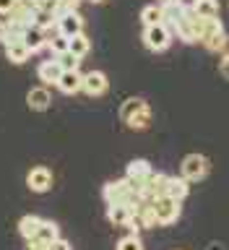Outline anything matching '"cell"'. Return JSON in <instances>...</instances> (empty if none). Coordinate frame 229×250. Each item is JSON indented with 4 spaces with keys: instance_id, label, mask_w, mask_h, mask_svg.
<instances>
[{
    "instance_id": "e575fe53",
    "label": "cell",
    "mask_w": 229,
    "mask_h": 250,
    "mask_svg": "<svg viewBox=\"0 0 229 250\" xmlns=\"http://www.w3.org/2000/svg\"><path fill=\"white\" fill-rule=\"evenodd\" d=\"M29 245H26V250H47L44 245H39V242H34V240H26Z\"/></svg>"
},
{
    "instance_id": "4fadbf2b",
    "label": "cell",
    "mask_w": 229,
    "mask_h": 250,
    "mask_svg": "<svg viewBox=\"0 0 229 250\" xmlns=\"http://www.w3.org/2000/svg\"><path fill=\"white\" fill-rule=\"evenodd\" d=\"M81 83H83V73L76 68V70H62V76L58 78V83H55V86H58L60 94H68V97H70V94L81 91Z\"/></svg>"
},
{
    "instance_id": "d6a6232c",
    "label": "cell",
    "mask_w": 229,
    "mask_h": 250,
    "mask_svg": "<svg viewBox=\"0 0 229 250\" xmlns=\"http://www.w3.org/2000/svg\"><path fill=\"white\" fill-rule=\"evenodd\" d=\"M219 70H222V76L229 81V50L222 55V62H219Z\"/></svg>"
},
{
    "instance_id": "44dd1931",
    "label": "cell",
    "mask_w": 229,
    "mask_h": 250,
    "mask_svg": "<svg viewBox=\"0 0 229 250\" xmlns=\"http://www.w3.org/2000/svg\"><path fill=\"white\" fill-rule=\"evenodd\" d=\"M31 52L29 47H26V42H16V44H5V58L13 62V65H21V62H26L29 58H31Z\"/></svg>"
},
{
    "instance_id": "4dcf8cb0",
    "label": "cell",
    "mask_w": 229,
    "mask_h": 250,
    "mask_svg": "<svg viewBox=\"0 0 229 250\" xmlns=\"http://www.w3.org/2000/svg\"><path fill=\"white\" fill-rule=\"evenodd\" d=\"M47 250H73V248H70V242H68V240L58 237L55 242H50V245H47Z\"/></svg>"
},
{
    "instance_id": "836d02e7",
    "label": "cell",
    "mask_w": 229,
    "mask_h": 250,
    "mask_svg": "<svg viewBox=\"0 0 229 250\" xmlns=\"http://www.w3.org/2000/svg\"><path fill=\"white\" fill-rule=\"evenodd\" d=\"M13 5H16V0H0V16H8L13 11Z\"/></svg>"
},
{
    "instance_id": "5bb4252c",
    "label": "cell",
    "mask_w": 229,
    "mask_h": 250,
    "mask_svg": "<svg viewBox=\"0 0 229 250\" xmlns=\"http://www.w3.org/2000/svg\"><path fill=\"white\" fill-rule=\"evenodd\" d=\"M190 11V5L183 3V0H162V13H164V23L172 29L175 23L183 19V16Z\"/></svg>"
},
{
    "instance_id": "1f68e13d",
    "label": "cell",
    "mask_w": 229,
    "mask_h": 250,
    "mask_svg": "<svg viewBox=\"0 0 229 250\" xmlns=\"http://www.w3.org/2000/svg\"><path fill=\"white\" fill-rule=\"evenodd\" d=\"M78 5H81V0H60V13L62 11H78Z\"/></svg>"
},
{
    "instance_id": "ac0fdd59",
    "label": "cell",
    "mask_w": 229,
    "mask_h": 250,
    "mask_svg": "<svg viewBox=\"0 0 229 250\" xmlns=\"http://www.w3.org/2000/svg\"><path fill=\"white\" fill-rule=\"evenodd\" d=\"M58 237H60V229H58V224H55V222H50V219H42V224H39V229H37V234H34L31 240L47 248L50 242H55Z\"/></svg>"
},
{
    "instance_id": "30bf717a",
    "label": "cell",
    "mask_w": 229,
    "mask_h": 250,
    "mask_svg": "<svg viewBox=\"0 0 229 250\" xmlns=\"http://www.w3.org/2000/svg\"><path fill=\"white\" fill-rule=\"evenodd\" d=\"M141 198L144 201H156L159 195L167 193V175H159V172H151L146 177V183L141 185Z\"/></svg>"
},
{
    "instance_id": "f1b7e54d",
    "label": "cell",
    "mask_w": 229,
    "mask_h": 250,
    "mask_svg": "<svg viewBox=\"0 0 229 250\" xmlns=\"http://www.w3.org/2000/svg\"><path fill=\"white\" fill-rule=\"evenodd\" d=\"M62 65V70H76L78 68V62H81V58H78V55H73V52H62V55H58V58H55Z\"/></svg>"
},
{
    "instance_id": "d4e9b609",
    "label": "cell",
    "mask_w": 229,
    "mask_h": 250,
    "mask_svg": "<svg viewBox=\"0 0 229 250\" xmlns=\"http://www.w3.org/2000/svg\"><path fill=\"white\" fill-rule=\"evenodd\" d=\"M141 23H144V26H154V23H164L162 3H159V5H156V3L146 5L144 11H141Z\"/></svg>"
},
{
    "instance_id": "484cf974",
    "label": "cell",
    "mask_w": 229,
    "mask_h": 250,
    "mask_svg": "<svg viewBox=\"0 0 229 250\" xmlns=\"http://www.w3.org/2000/svg\"><path fill=\"white\" fill-rule=\"evenodd\" d=\"M68 50L73 52V55H78V58H86L89 55V50H91V42H89V37L83 34H76V37H70L68 39Z\"/></svg>"
},
{
    "instance_id": "3957f363",
    "label": "cell",
    "mask_w": 229,
    "mask_h": 250,
    "mask_svg": "<svg viewBox=\"0 0 229 250\" xmlns=\"http://www.w3.org/2000/svg\"><path fill=\"white\" fill-rule=\"evenodd\" d=\"M172 34H177L183 42L187 44H195V42H201V37H203V19H198L193 11H187L183 19H180L175 26H172Z\"/></svg>"
},
{
    "instance_id": "d6986e66",
    "label": "cell",
    "mask_w": 229,
    "mask_h": 250,
    "mask_svg": "<svg viewBox=\"0 0 229 250\" xmlns=\"http://www.w3.org/2000/svg\"><path fill=\"white\" fill-rule=\"evenodd\" d=\"M187 193H190V183L180 175V177H167V193L164 195H169V198H175L183 203L187 198Z\"/></svg>"
},
{
    "instance_id": "8fae6325",
    "label": "cell",
    "mask_w": 229,
    "mask_h": 250,
    "mask_svg": "<svg viewBox=\"0 0 229 250\" xmlns=\"http://www.w3.org/2000/svg\"><path fill=\"white\" fill-rule=\"evenodd\" d=\"M58 31H60V34H65L68 39L76 37V34H81V31H83V16L78 11H62V13H58Z\"/></svg>"
},
{
    "instance_id": "7402d4cb",
    "label": "cell",
    "mask_w": 229,
    "mask_h": 250,
    "mask_svg": "<svg viewBox=\"0 0 229 250\" xmlns=\"http://www.w3.org/2000/svg\"><path fill=\"white\" fill-rule=\"evenodd\" d=\"M201 44L206 47L208 52H227V44H229L227 29H222V31H216V34H208V37L203 39Z\"/></svg>"
},
{
    "instance_id": "9a60e30c",
    "label": "cell",
    "mask_w": 229,
    "mask_h": 250,
    "mask_svg": "<svg viewBox=\"0 0 229 250\" xmlns=\"http://www.w3.org/2000/svg\"><path fill=\"white\" fill-rule=\"evenodd\" d=\"M26 104L29 109H34V112H44V109H50L52 104V94L47 86H34L29 94H26Z\"/></svg>"
},
{
    "instance_id": "52a82bcc",
    "label": "cell",
    "mask_w": 229,
    "mask_h": 250,
    "mask_svg": "<svg viewBox=\"0 0 229 250\" xmlns=\"http://www.w3.org/2000/svg\"><path fill=\"white\" fill-rule=\"evenodd\" d=\"M154 203V208H156V222L159 224H175L177 219H180V201L175 198H169V195H159Z\"/></svg>"
},
{
    "instance_id": "5b68a950",
    "label": "cell",
    "mask_w": 229,
    "mask_h": 250,
    "mask_svg": "<svg viewBox=\"0 0 229 250\" xmlns=\"http://www.w3.org/2000/svg\"><path fill=\"white\" fill-rule=\"evenodd\" d=\"M180 175H183L187 183H198L208 175V159L203 154H187L183 164H180Z\"/></svg>"
},
{
    "instance_id": "83f0119b",
    "label": "cell",
    "mask_w": 229,
    "mask_h": 250,
    "mask_svg": "<svg viewBox=\"0 0 229 250\" xmlns=\"http://www.w3.org/2000/svg\"><path fill=\"white\" fill-rule=\"evenodd\" d=\"M47 50L52 52V58H58V55L68 52V37H65V34H55L50 42H47Z\"/></svg>"
},
{
    "instance_id": "ffe728a7",
    "label": "cell",
    "mask_w": 229,
    "mask_h": 250,
    "mask_svg": "<svg viewBox=\"0 0 229 250\" xmlns=\"http://www.w3.org/2000/svg\"><path fill=\"white\" fill-rule=\"evenodd\" d=\"M190 11L198 16V19H216L219 11H222V3H219V0H193Z\"/></svg>"
},
{
    "instance_id": "ba28073f",
    "label": "cell",
    "mask_w": 229,
    "mask_h": 250,
    "mask_svg": "<svg viewBox=\"0 0 229 250\" xmlns=\"http://www.w3.org/2000/svg\"><path fill=\"white\" fill-rule=\"evenodd\" d=\"M109 89V81L107 76L102 73V70H89V73H83V83H81V91L86 97H104Z\"/></svg>"
},
{
    "instance_id": "f546056e",
    "label": "cell",
    "mask_w": 229,
    "mask_h": 250,
    "mask_svg": "<svg viewBox=\"0 0 229 250\" xmlns=\"http://www.w3.org/2000/svg\"><path fill=\"white\" fill-rule=\"evenodd\" d=\"M34 3L42 8V11H52V13H60V0H34Z\"/></svg>"
},
{
    "instance_id": "277c9868",
    "label": "cell",
    "mask_w": 229,
    "mask_h": 250,
    "mask_svg": "<svg viewBox=\"0 0 229 250\" xmlns=\"http://www.w3.org/2000/svg\"><path fill=\"white\" fill-rule=\"evenodd\" d=\"M144 44L151 52H164L172 44V29L167 23H154V26H144Z\"/></svg>"
},
{
    "instance_id": "2e32d148",
    "label": "cell",
    "mask_w": 229,
    "mask_h": 250,
    "mask_svg": "<svg viewBox=\"0 0 229 250\" xmlns=\"http://www.w3.org/2000/svg\"><path fill=\"white\" fill-rule=\"evenodd\" d=\"M133 214H136V206H128V203H112V206H107V219L115 227H128L133 222Z\"/></svg>"
},
{
    "instance_id": "9c48e42d",
    "label": "cell",
    "mask_w": 229,
    "mask_h": 250,
    "mask_svg": "<svg viewBox=\"0 0 229 250\" xmlns=\"http://www.w3.org/2000/svg\"><path fill=\"white\" fill-rule=\"evenodd\" d=\"M26 188L31 193H47L52 188V172L50 167H31L29 175H26Z\"/></svg>"
},
{
    "instance_id": "7a4b0ae2",
    "label": "cell",
    "mask_w": 229,
    "mask_h": 250,
    "mask_svg": "<svg viewBox=\"0 0 229 250\" xmlns=\"http://www.w3.org/2000/svg\"><path fill=\"white\" fill-rule=\"evenodd\" d=\"M102 198L107 201V206H112V203H128V206H136V208H138V203L144 201L141 193L128 183V177L107 183L104 188H102Z\"/></svg>"
},
{
    "instance_id": "d590c367",
    "label": "cell",
    "mask_w": 229,
    "mask_h": 250,
    "mask_svg": "<svg viewBox=\"0 0 229 250\" xmlns=\"http://www.w3.org/2000/svg\"><path fill=\"white\" fill-rule=\"evenodd\" d=\"M3 34H5V21L0 19V39H3Z\"/></svg>"
},
{
    "instance_id": "7c38bea8",
    "label": "cell",
    "mask_w": 229,
    "mask_h": 250,
    "mask_svg": "<svg viewBox=\"0 0 229 250\" xmlns=\"http://www.w3.org/2000/svg\"><path fill=\"white\" fill-rule=\"evenodd\" d=\"M151 164H148V159H133L128 162V167H125V177H128V183L136 188V190H141V185L146 183V177L151 175Z\"/></svg>"
},
{
    "instance_id": "8d00e7d4",
    "label": "cell",
    "mask_w": 229,
    "mask_h": 250,
    "mask_svg": "<svg viewBox=\"0 0 229 250\" xmlns=\"http://www.w3.org/2000/svg\"><path fill=\"white\" fill-rule=\"evenodd\" d=\"M89 3H104V0H89Z\"/></svg>"
},
{
    "instance_id": "6da1fadb",
    "label": "cell",
    "mask_w": 229,
    "mask_h": 250,
    "mask_svg": "<svg viewBox=\"0 0 229 250\" xmlns=\"http://www.w3.org/2000/svg\"><path fill=\"white\" fill-rule=\"evenodd\" d=\"M120 120L130 130H148V125H151V107L141 97H128L120 104Z\"/></svg>"
},
{
    "instance_id": "8992f818",
    "label": "cell",
    "mask_w": 229,
    "mask_h": 250,
    "mask_svg": "<svg viewBox=\"0 0 229 250\" xmlns=\"http://www.w3.org/2000/svg\"><path fill=\"white\" fill-rule=\"evenodd\" d=\"M37 11L39 5L34 0H16L13 11L8 13V21L5 23H19V26H34V19H37Z\"/></svg>"
},
{
    "instance_id": "4316f807",
    "label": "cell",
    "mask_w": 229,
    "mask_h": 250,
    "mask_svg": "<svg viewBox=\"0 0 229 250\" xmlns=\"http://www.w3.org/2000/svg\"><path fill=\"white\" fill-rule=\"evenodd\" d=\"M115 250H144V242H141V237L136 232H130V234H125V237L117 240Z\"/></svg>"
},
{
    "instance_id": "603a6c76",
    "label": "cell",
    "mask_w": 229,
    "mask_h": 250,
    "mask_svg": "<svg viewBox=\"0 0 229 250\" xmlns=\"http://www.w3.org/2000/svg\"><path fill=\"white\" fill-rule=\"evenodd\" d=\"M23 42H26V47H29L31 52H39V50H44V47H47L44 31L37 29V26H29V29H26V34H23Z\"/></svg>"
},
{
    "instance_id": "cb8c5ba5",
    "label": "cell",
    "mask_w": 229,
    "mask_h": 250,
    "mask_svg": "<svg viewBox=\"0 0 229 250\" xmlns=\"http://www.w3.org/2000/svg\"><path fill=\"white\" fill-rule=\"evenodd\" d=\"M39 224H42V219H39V216H34V214H26V216H21V219H19V232H21V237H23V240H31V237L37 234Z\"/></svg>"
},
{
    "instance_id": "e0dca14e",
    "label": "cell",
    "mask_w": 229,
    "mask_h": 250,
    "mask_svg": "<svg viewBox=\"0 0 229 250\" xmlns=\"http://www.w3.org/2000/svg\"><path fill=\"white\" fill-rule=\"evenodd\" d=\"M37 76H39V81H42L44 86H55L58 78L62 76V65L55 58H50V60H44L42 65L37 68Z\"/></svg>"
}]
</instances>
